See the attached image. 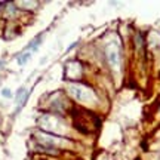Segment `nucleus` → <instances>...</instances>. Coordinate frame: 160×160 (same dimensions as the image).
<instances>
[{
	"instance_id": "obj_1",
	"label": "nucleus",
	"mask_w": 160,
	"mask_h": 160,
	"mask_svg": "<svg viewBox=\"0 0 160 160\" xmlns=\"http://www.w3.org/2000/svg\"><path fill=\"white\" fill-rule=\"evenodd\" d=\"M105 53H107V59L108 62L111 64L113 68H119L120 67V51H119V46L116 43H111V45L107 46L105 49Z\"/></svg>"
},
{
	"instance_id": "obj_2",
	"label": "nucleus",
	"mask_w": 160,
	"mask_h": 160,
	"mask_svg": "<svg viewBox=\"0 0 160 160\" xmlns=\"http://www.w3.org/2000/svg\"><path fill=\"white\" fill-rule=\"evenodd\" d=\"M70 92H71V95H73L76 99H80V101H89V99H93V93H92V91H89L88 88H83V86H79V85L70 86Z\"/></svg>"
},
{
	"instance_id": "obj_3",
	"label": "nucleus",
	"mask_w": 160,
	"mask_h": 160,
	"mask_svg": "<svg viewBox=\"0 0 160 160\" xmlns=\"http://www.w3.org/2000/svg\"><path fill=\"white\" fill-rule=\"evenodd\" d=\"M2 93H3V97H11V95H12L11 92H9V89H3V92H2Z\"/></svg>"
}]
</instances>
